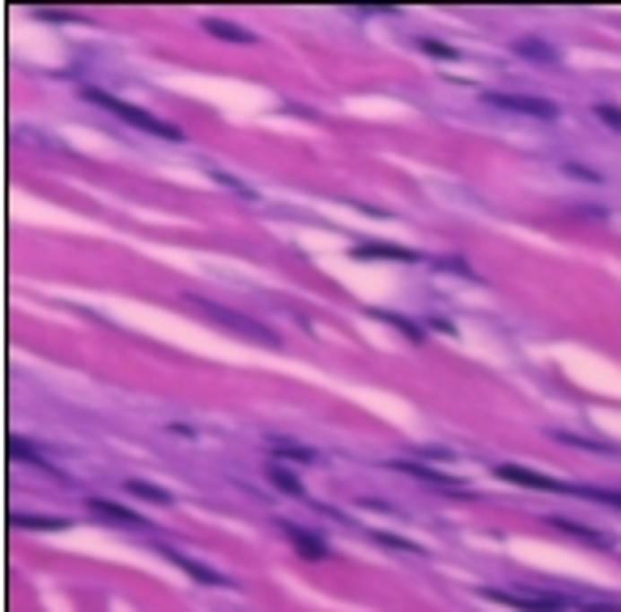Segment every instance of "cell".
Returning <instances> with one entry per match:
<instances>
[{"label": "cell", "instance_id": "cell-1", "mask_svg": "<svg viewBox=\"0 0 621 612\" xmlns=\"http://www.w3.org/2000/svg\"><path fill=\"white\" fill-rule=\"evenodd\" d=\"M85 98H90V102H99V107H107V111H115L119 119H128V124H136V128H145V132H153V136H162V141H179V136H183V132L175 128V124H162L158 115L141 111V107H128V102H119V98H111V94H99V90H85Z\"/></svg>", "mask_w": 621, "mask_h": 612}, {"label": "cell", "instance_id": "cell-13", "mask_svg": "<svg viewBox=\"0 0 621 612\" xmlns=\"http://www.w3.org/2000/svg\"><path fill=\"white\" fill-rule=\"evenodd\" d=\"M554 528H562V532H571V536H583V540H591V545L605 540L600 532H591V528H583V523H571V519H554Z\"/></svg>", "mask_w": 621, "mask_h": 612}, {"label": "cell", "instance_id": "cell-6", "mask_svg": "<svg viewBox=\"0 0 621 612\" xmlns=\"http://www.w3.org/2000/svg\"><path fill=\"white\" fill-rule=\"evenodd\" d=\"M281 532H285V536H290V540H294V548H298V553H302V557H315V562H319V557H328V548L319 545L315 536H307V532H302V528H294V523H285Z\"/></svg>", "mask_w": 621, "mask_h": 612}, {"label": "cell", "instance_id": "cell-10", "mask_svg": "<svg viewBox=\"0 0 621 612\" xmlns=\"http://www.w3.org/2000/svg\"><path fill=\"white\" fill-rule=\"evenodd\" d=\"M128 494L158 502V506H166V502H171V494H166V489H153V485H145V481H128Z\"/></svg>", "mask_w": 621, "mask_h": 612}, {"label": "cell", "instance_id": "cell-5", "mask_svg": "<svg viewBox=\"0 0 621 612\" xmlns=\"http://www.w3.org/2000/svg\"><path fill=\"white\" fill-rule=\"evenodd\" d=\"M498 107H507V111H520V115H537V119H554L557 107L554 102H540V98H490Z\"/></svg>", "mask_w": 621, "mask_h": 612}, {"label": "cell", "instance_id": "cell-18", "mask_svg": "<svg viewBox=\"0 0 621 612\" xmlns=\"http://www.w3.org/2000/svg\"><path fill=\"white\" fill-rule=\"evenodd\" d=\"M596 115L605 119L608 128H617V132H621V107H608V102H600V107H596Z\"/></svg>", "mask_w": 621, "mask_h": 612}, {"label": "cell", "instance_id": "cell-15", "mask_svg": "<svg viewBox=\"0 0 621 612\" xmlns=\"http://www.w3.org/2000/svg\"><path fill=\"white\" fill-rule=\"evenodd\" d=\"M574 494H583V498H591V502H605V506H621L617 489H574Z\"/></svg>", "mask_w": 621, "mask_h": 612}, {"label": "cell", "instance_id": "cell-17", "mask_svg": "<svg viewBox=\"0 0 621 612\" xmlns=\"http://www.w3.org/2000/svg\"><path fill=\"white\" fill-rule=\"evenodd\" d=\"M520 51H523V56H537V60H557V51H554V48H545V43H532V39H528V43H520Z\"/></svg>", "mask_w": 621, "mask_h": 612}, {"label": "cell", "instance_id": "cell-19", "mask_svg": "<svg viewBox=\"0 0 621 612\" xmlns=\"http://www.w3.org/2000/svg\"><path fill=\"white\" fill-rule=\"evenodd\" d=\"M13 528H60V519H26V515H13Z\"/></svg>", "mask_w": 621, "mask_h": 612}, {"label": "cell", "instance_id": "cell-4", "mask_svg": "<svg viewBox=\"0 0 621 612\" xmlns=\"http://www.w3.org/2000/svg\"><path fill=\"white\" fill-rule=\"evenodd\" d=\"M498 476H503V481H515V485H528V489H566V485H557L554 476L528 472V468H520V464H503L498 468Z\"/></svg>", "mask_w": 621, "mask_h": 612}, {"label": "cell", "instance_id": "cell-8", "mask_svg": "<svg viewBox=\"0 0 621 612\" xmlns=\"http://www.w3.org/2000/svg\"><path fill=\"white\" fill-rule=\"evenodd\" d=\"M400 472H409V476H422L425 485H447V489H456V481H451V476H439V472H430V468H417V464H405V459H400Z\"/></svg>", "mask_w": 621, "mask_h": 612}, {"label": "cell", "instance_id": "cell-3", "mask_svg": "<svg viewBox=\"0 0 621 612\" xmlns=\"http://www.w3.org/2000/svg\"><path fill=\"white\" fill-rule=\"evenodd\" d=\"M197 306H205L213 319H222L226 328H234V332H247V337H256V340H273V332H268V328H260V323L247 319V315H230V310H222V306H213V302H197Z\"/></svg>", "mask_w": 621, "mask_h": 612}, {"label": "cell", "instance_id": "cell-14", "mask_svg": "<svg viewBox=\"0 0 621 612\" xmlns=\"http://www.w3.org/2000/svg\"><path fill=\"white\" fill-rule=\"evenodd\" d=\"M217 39H230V43H251V34L247 31H234V26H226V22H205Z\"/></svg>", "mask_w": 621, "mask_h": 612}, {"label": "cell", "instance_id": "cell-16", "mask_svg": "<svg viewBox=\"0 0 621 612\" xmlns=\"http://www.w3.org/2000/svg\"><path fill=\"white\" fill-rule=\"evenodd\" d=\"M175 562L183 565V570H188V574H197L200 582H226V579H217V574H213V570H205V565H197V562H188V557H175Z\"/></svg>", "mask_w": 621, "mask_h": 612}, {"label": "cell", "instance_id": "cell-20", "mask_svg": "<svg viewBox=\"0 0 621 612\" xmlns=\"http://www.w3.org/2000/svg\"><path fill=\"white\" fill-rule=\"evenodd\" d=\"M425 51H434V56H442V60H451V56H456L451 48H442V43H430V39H425Z\"/></svg>", "mask_w": 621, "mask_h": 612}, {"label": "cell", "instance_id": "cell-2", "mask_svg": "<svg viewBox=\"0 0 621 612\" xmlns=\"http://www.w3.org/2000/svg\"><path fill=\"white\" fill-rule=\"evenodd\" d=\"M485 599H498L507 608H523V612H557L562 599L554 596H520V591H485Z\"/></svg>", "mask_w": 621, "mask_h": 612}, {"label": "cell", "instance_id": "cell-11", "mask_svg": "<svg viewBox=\"0 0 621 612\" xmlns=\"http://www.w3.org/2000/svg\"><path fill=\"white\" fill-rule=\"evenodd\" d=\"M268 476H273V485H277L281 494H294V498H298V494H302V485H298L294 476L285 472V468H277V464H273V468H268Z\"/></svg>", "mask_w": 621, "mask_h": 612}, {"label": "cell", "instance_id": "cell-12", "mask_svg": "<svg viewBox=\"0 0 621 612\" xmlns=\"http://www.w3.org/2000/svg\"><path fill=\"white\" fill-rule=\"evenodd\" d=\"M273 451L285 455V459H302V464H310V459H315L307 447H294V442H285V438H273Z\"/></svg>", "mask_w": 621, "mask_h": 612}, {"label": "cell", "instance_id": "cell-7", "mask_svg": "<svg viewBox=\"0 0 621 612\" xmlns=\"http://www.w3.org/2000/svg\"><path fill=\"white\" fill-rule=\"evenodd\" d=\"M90 511H99L102 519H115V523H136V528H141V523H145V519L141 515H128V511H119V506H115V502H90Z\"/></svg>", "mask_w": 621, "mask_h": 612}, {"label": "cell", "instance_id": "cell-9", "mask_svg": "<svg viewBox=\"0 0 621 612\" xmlns=\"http://www.w3.org/2000/svg\"><path fill=\"white\" fill-rule=\"evenodd\" d=\"M358 256L362 259H417L413 251H400V247H358Z\"/></svg>", "mask_w": 621, "mask_h": 612}]
</instances>
